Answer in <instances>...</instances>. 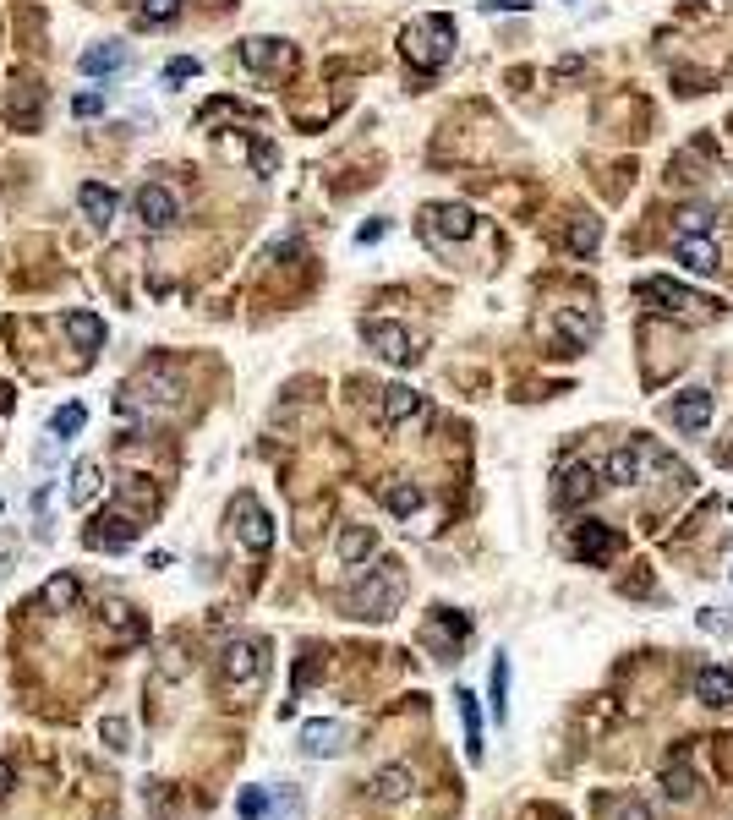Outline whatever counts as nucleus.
I'll use <instances>...</instances> for the list:
<instances>
[{
    "mask_svg": "<svg viewBox=\"0 0 733 820\" xmlns=\"http://www.w3.org/2000/svg\"><path fill=\"white\" fill-rule=\"evenodd\" d=\"M405 602V574L394 558H383V564L367 569V580H356L351 591H345V607H351V618H372V624H383V618H394Z\"/></svg>",
    "mask_w": 733,
    "mask_h": 820,
    "instance_id": "nucleus-1",
    "label": "nucleus"
},
{
    "mask_svg": "<svg viewBox=\"0 0 733 820\" xmlns=\"http://www.w3.org/2000/svg\"><path fill=\"white\" fill-rule=\"evenodd\" d=\"M400 50L411 66H422V72H438V66L455 55V17H444V11H433V17H416L411 28L400 33Z\"/></svg>",
    "mask_w": 733,
    "mask_h": 820,
    "instance_id": "nucleus-2",
    "label": "nucleus"
},
{
    "mask_svg": "<svg viewBox=\"0 0 733 820\" xmlns=\"http://www.w3.org/2000/svg\"><path fill=\"white\" fill-rule=\"evenodd\" d=\"M641 301L651 312H662V318H684V312H701V318H717V301L712 296H695L690 285H679V279H641Z\"/></svg>",
    "mask_w": 733,
    "mask_h": 820,
    "instance_id": "nucleus-3",
    "label": "nucleus"
},
{
    "mask_svg": "<svg viewBox=\"0 0 733 820\" xmlns=\"http://www.w3.org/2000/svg\"><path fill=\"white\" fill-rule=\"evenodd\" d=\"M219 667H225V684H230V689H258V684H263V673H269L263 640L236 635V640L225 646V656H219Z\"/></svg>",
    "mask_w": 733,
    "mask_h": 820,
    "instance_id": "nucleus-4",
    "label": "nucleus"
},
{
    "mask_svg": "<svg viewBox=\"0 0 733 820\" xmlns=\"http://www.w3.org/2000/svg\"><path fill=\"white\" fill-rule=\"evenodd\" d=\"M230 525H236L241 547H252V553H269V547H274V520H269V509H263L252 492H236V503H230Z\"/></svg>",
    "mask_w": 733,
    "mask_h": 820,
    "instance_id": "nucleus-5",
    "label": "nucleus"
},
{
    "mask_svg": "<svg viewBox=\"0 0 733 820\" xmlns=\"http://www.w3.org/2000/svg\"><path fill=\"white\" fill-rule=\"evenodd\" d=\"M132 208H137V225H143L148 236H165V230H170V225H176V219H181V203H176V192H170V186H159V181L137 186Z\"/></svg>",
    "mask_w": 733,
    "mask_h": 820,
    "instance_id": "nucleus-6",
    "label": "nucleus"
},
{
    "mask_svg": "<svg viewBox=\"0 0 733 820\" xmlns=\"http://www.w3.org/2000/svg\"><path fill=\"white\" fill-rule=\"evenodd\" d=\"M422 230L433 246H449V241H471L476 236V214L465 203H433L422 214Z\"/></svg>",
    "mask_w": 733,
    "mask_h": 820,
    "instance_id": "nucleus-7",
    "label": "nucleus"
},
{
    "mask_svg": "<svg viewBox=\"0 0 733 820\" xmlns=\"http://www.w3.org/2000/svg\"><path fill=\"white\" fill-rule=\"evenodd\" d=\"M83 542L93 547V553H126V547L137 542V520H132V514H121V509H104V514H93Z\"/></svg>",
    "mask_w": 733,
    "mask_h": 820,
    "instance_id": "nucleus-8",
    "label": "nucleus"
},
{
    "mask_svg": "<svg viewBox=\"0 0 733 820\" xmlns=\"http://www.w3.org/2000/svg\"><path fill=\"white\" fill-rule=\"evenodd\" d=\"M619 553H624V536L613 531V525H602V520L575 525V558L580 564H608V558H619Z\"/></svg>",
    "mask_w": 733,
    "mask_h": 820,
    "instance_id": "nucleus-9",
    "label": "nucleus"
},
{
    "mask_svg": "<svg viewBox=\"0 0 733 820\" xmlns=\"http://www.w3.org/2000/svg\"><path fill=\"white\" fill-rule=\"evenodd\" d=\"M345 738H351V728L334 717H318V722H301V755L307 760H334L345 749Z\"/></svg>",
    "mask_w": 733,
    "mask_h": 820,
    "instance_id": "nucleus-10",
    "label": "nucleus"
},
{
    "mask_svg": "<svg viewBox=\"0 0 733 820\" xmlns=\"http://www.w3.org/2000/svg\"><path fill=\"white\" fill-rule=\"evenodd\" d=\"M597 487H602L597 465H564V476H558V487H553V503L558 509H586V503L597 498Z\"/></svg>",
    "mask_w": 733,
    "mask_h": 820,
    "instance_id": "nucleus-11",
    "label": "nucleus"
},
{
    "mask_svg": "<svg viewBox=\"0 0 733 820\" xmlns=\"http://www.w3.org/2000/svg\"><path fill=\"white\" fill-rule=\"evenodd\" d=\"M362 334H367V345L378 350V356L389 361V367H411V361H416V339L405 334L400 323H367Z\"/></svg>",
    "mask_w": 733,
    "mask_h": 820,
    "instance_id": "nucleus-12",
    "label": "nucleus"
},
{
    "mask_svg": "<svg viewBox=\"0 0 733 820\" xmlns=\"http://www.w3.org/2000/svg\"><path fill=\"white\" fill-rule=\"evenodd\" d=\"M241 66L274 77V72H290V66H296V50L279 39H241Z\"/></svg>",
    "mask_w": 733,
    "mask_h": 820,
    "instance_id": "nucleus-13",
    "label": "nucleus"
},
{
    "mask_svg": "<svg viewBox=\"0 0 733 820\" xmlns=\"http://www.w3.org/2000/svg\"><path fill=\"white\" fill-rule=\"evenodd\" d=\"M668 421L679 432H690V438H695V432H706V427H712V394H706V389H684L679 400L668 405Z\"/></svg>",
    "mask_w": 733,
    "mask_h": 820,
    "instance_id": "nucleus-14",
    "label": "nucleus"
},
{
    "mask_svg": "<svg viewBox=\"0 0 733 820\" xmlns=\"http://www.w3.org/2000/svg\"><path fill=\"white\" fill-rule=\"evenodd\" d=\"M673 263H684L690 274H717L723 257H717V241L712 236H679L673 241Z\"/></svg>",
    "mask_w": 733,
    "mask_h": 820,
    "instance_id": "nucleus-15",
    "label": "nucleus"
},
{
    "mask_svg": "<svg viewBox=\"0 0 733 820\" xmlns=\"http://www.w3.org/2000/svg\"><path fill=\"white\" fill-rule=\"evenodd\" d=\"M695 700H701V706H712V711L733 706V673H728V667L706 662L701 673H695Z\"/></svg>",
    "mask_w": 733,
    "mask_h": 820,
    "instance_id": "nucleus-16",
    "label": "nucleus"
},
{
    "mask_svg": "<svg viewBox=\"0 0 733 820\" xmlns=\"http://www.w3.org/2000/svg\"><path fill=\"white\" fill-rule=\"evenodd\" d=\"M126 61H132V55H126V44L104 39V44H88L77 66H83L88 77H115V72H126Z\"/></svg>",
    "mask_w": 733,
    "mask_h": 820,
    "instance_id": "nucleus-17",
    "label": "nucleus"
},
{
    "mask_svg": "<svg viewBox=\"0 0 733 820\" xmlns=\"http://www.w3.org/2000/svg\"><path fill=\"white\" fill-rule=\"evenodd\" d=\"M422 416V394L411 389V383H389L383 389V427H400V421Z\"/></svg>",
    "mask_w": 733,
    "mask_h": 820,
    "instance_id": "nucleus-18",
    "label": "nucleus"
},
{
    "mask_svg": "<svg viewBox=\"0 0 733 820\" xmlns=\"http://www.w3.org/2000/svg\"><path fill=\"white\" fill-rule=\"evenodd\" d=\"M641 471H646L641 443H635V449H613V454H608V465H602V482H613V487H635V482H641Z\"/></svg>",
    "mask_w": 733,
    "mask_h": 820,
    "instance_id": "nucleus-19",
    "label": "nucleus"
},
{
    "mask_svg": "<svg viewBox=\"0 0 733 820\" xmlns=\"http://www.w3.org/2000/svg\"><path fill=\"white\" fill-rule=\"evenodd\" d=\"M411 788H416L411 766H383V771H372V799H378V804H400V799H411Z\"/></svg>",
    "mask_w": 733,
    "mask_h": 820,
    "instance_id": "nucleus-20",
    "label": "nucleus"
},
{
    "mask_svg": "<svg viewBox=\"0 0 733 820\" xmlns=\"http://www.w3.org/2000/svg\"><path fill=\"white\" fill-rule=\"evenodd\" d=\"M334 553H340V564H362V558L378 553V531H372V525H345Z\"/></svg>",
    "mask_w": 733,
    "mask_h": 820,
    "instance_id": "nucleus-21",
    "label": "nucleus"
},
{
    "mask_svg": "<svg viewBox=\"0 0 733 820\" xmlns=\"http://www.w3.org/2000/svg\"><path fill=\"white\" fill-rule=\"evenodd\" d=\"M455 706H460V722H465V760L476 766V760H482V706H476L471 689H460Z\"/></svg>",
    "mask_w": 733,
    "mask_h": 820,
    "instance_id": "nucleus-22",
    "label": "nucleus"
},
{
    "mask_svg": "<svg viewBox=\"0 0 733 820\" xmlns=\"http://www.w3.org/2000/svg\"><path fill=\"white\" fill-rule=\"evenodd\" d=\"M553 323L564 328V339H569V350H564V356H575V350H586L591 339H597V318H591V312H575V307H564V312H558Z\"/></svg>",
    "mask_w": 733,
    "mask_h": 820,
    "instance_id": "nucleus-23",
    "label": "nucleus"
},
{
    "mask_svg": "<svg viewBox=\"0 0 733 820\" xmlns=\"http://www.w3.org/2000/svg\"><path fill=\"white\" fill-rule=\"evenodd\" d=\"M61 328H66V339H72L77 350H99L104 345V318H93V312H66Z\"/></svg>",
    "mask_w": 733,
    "mask_h": 820,
    "instance_id": "nucleus-24",
    "label": "nucleus"
},
{
    "mask_svg": "<svg viewBox=\"0 0 733 820\" xmlns=\"http://www.w3.org/2000/svg\"><path fill=\"white\" fill-rule=\"evenodd\" d=\"M77 208H83L93 225H110V219H115V192H110V186H99V181H88L83 192H77Z\"/></svg>",
    "mask_w": 733,
    "mask_h": 820,
    "instance_id": "nucleus-25",
    "label": "nucleus"
},
{
    "mask_svg": "<svg viewBox=\"0 0 733 820\" xmlns=\"http://www.w3.org/2000/svg\"><path fill=\"white\" fill-rule=\"evenodd\" d=\"M77 596H83V585H77L72 574H55V580L39 591V602L50 607V613H72V607H77Z\"/></svg>",
    "mask_w": 733,
    "mask_h": 820,
    "instance_id": "nucleus-26",
    "label": "nucleus"
},
{
    "mask_svg": "<svg viewBox=\"0 0 733 820\" xmlns=\"http://www.w3.org/2000/svg\"><path fill=\"white\" fill-rule=\"evenodd\" d=\"M487 706H493V717H498V722L509 717V656H504V651L493 656V678H487Z\"/></svg>",
    "mask_w": 733,
    "mask_h": 820,
    "instance_id": "nucleus-27",
    "label": "nucleus"
},
{
    "mask_svg": "<svg viewBox=\"0 0 733 820\" xmlns=\"http://www.w3.org/2000/svg\"><path fill=\"white\" fill-rule=\"evenodd\" d=\"M673 230H679V236H712V230H717V219H712V208L684 203L679 214H673Z\"/></svg>",
    "mask_w": 733,
    "mask_h": 820,
    "instance_id": "nucleus-28",
    "label": "nucleus"
},
{
    "mask_svg": "<svg viewBox=\"0 0 733 820\" xmlns=\"http://www.w3.org/2000/svg\"><path fill=\"white\" fill-rule=\"evenodd\" d=\"M383 503H389V514L411 520V514L422 509V487H416V482H389V487H383Z\"/></svg>",
    "mask_w": 733,
    "mask_h": 820,
    "instance_id": "nucleus-29",
    "label": "nucleus"
},
{
    "mask_svg": "<svg viewBox=\"0 0 733 820\" xmlns=\"http://www.w3.org/2000/svg\"><path fill=\"white\" fill-rule=\"evenodd\" d=\"M274 804V788H263V782H252V788L236 793V820H263Z\"/></svg>",
    "mask_w": 733,
    "mask_h": 820,
    "instance_id": "nucleus-30",
    "label": "nucleus"
},
{
    "mask_svg": "<svg viewBox=\"0 0 733 820\" xmlns=\"http://www.w3.org/2000/svg\"><path fill=\"white\" fill-rule=\"evenodd\" d=\"M99 465H93V460H83V465H77V471H72V492H66V498H72L77 503V509H88V503L93 498H99Z\"/></svg>",
    "mask_w": 733,
    "mask_h": 820,
    "instance_id": "nucleus-31",
    "label": "nucleus"
},
{
    "mask_svg": "<svg viewBox=\"0 0 733 820\" xmlns=\"http://www.w3.org/2000/svg\"><path fill=\"white\" fill-rule=\"evenodd\" d=\"M6 115L22 126V132H33L39 126V88H22V93H11V104H6Z\"/></svg>",
    "mask_w": 733,
    "mask_h": 820,
    "instance_id": "nucleus-32",
    "label": "nucleus"
},
{
    "mask_svg": "<svg viewBox=\"0 0 733 820\" xmlns=\"http://www.w3.org/2000/svg\"><path fill=\"white\" fill-rule=\"evenodd\" d=\"M263 820H307V799H301L296 788H274V804Z\"/></svg>",
    "mask_w": 733,
    "mask_h": 820,
    "instance_id": "nucleus-33",
    "label": "nucleus"
},
{
    "mask_svg": "<svg viewBox=\"0 0 733 820\" xmlns=\"http://www.w3.org/2000/svg\"><path fill=\"white\" fill-rule=\"evenodd\" d=\"M597 241H602L597 219H575V225H569V252H575V257H591V252H597Z\"/></svg>",
    "mask_w": 733,
    "mask_h": 820,
    "instance_id": "nucleus-34",
    "label": "nucleus"
},
{
    "mask_svg": "<svg viewBox=\"0 0 733 820\" xmlns=\"http://www.w3.org/2000/svg\"><path fill=\"white\" fill-rule=\"evenodd\" d=\"M99 738H104V749H110V755H126V749H132V728H126V717H104L99 722Z\"/></svg>",
    "mask_w": 733,
    "mask_h": 820,
    "instance_id": "nucleus-35",
    "label": "nucleus"
},
{
    "mask_svg": "<svg viewBox=\"0 0 733 820\" xmlns=\"http://www.w3.org/2000/svg\"><path fill=\"white\" fill-rule=\"evenodd\" d=\"M83 427H88V410L83 405H66V410H55V416H50V432H61V438H77Z\"/></svg>",
    "mask_w": 733,
    "mask_h": 820,
    "instance_id": "nucleus-36",
    "label": "nucleus"
},
{
    "mask_svg": "<svg viewBox=\"0 0 733 820\" xmlns=\"http://www.w3.org/2000/svg\"><path fill=\"white\" fill-rule=\"evenodd\" d=\"M433 624L444 629L449 640H471V618H465V613H455V607H438V613H433Z\"/></svg>",
    "mask_w": 733,
    "mask_h": 820,
    "instance_id": "nucleus-37",
    "label": "nucleus"
},
{
    "mask_svg": "<svg viewBox=\"0 0 733 820\" xmlns=\"http://www.w3.org/2000/svg\"><path fill=\"white\" fill-rule=\"evenodd\" d=\"M66 443H72V438H61V432H44V438H39V449H33V460H39L44 471H50V465H61Z\"/></svg>",
    "mask_w": 733,
    "mask_h": 820,
    "instance_id": "nucleus-38",
    "label": "nucleus"
},
{
    "mask_svg": "<svg viewBox=\"0 0 733 820\" xmlns=\"http://www.w3.org/2000/svg\"><path fill=\"white\" fill-rule=\"evenodd\" d=\"M662 782H668V799H679V804H684V799H695V777H690V766H684V771H679V766H668V771H662Z\"/></svg>",
    "mask_w": 733,
    "mask_h": 820,
    "instance_id": "nucleus-39",
    "label": "nucleus"
},
{
    "mask_svg": "<svg viewBox=\"0 0 733 820\" xmlns=\"http://www.w3.org/2000/svg\"><path fill=\"white\" fill-rule=\"evenodd\" d=\"M143 22H176L181 17V0H143Z\"/></svg>",
    "mask_w": 733,
    "mask_h": 820,
    "instance_id": "nucleus-40",
    "label": "nucleus"
},
{
    "mask_svg": "<svg viewBox=\"0 0 733 820\" xmlns=\"http://www.w3.org/2000/svg\"><path fill=\"white\" fill-rule=\"evenodd\" d=\"M104 110V93H77V99H72V115H83V121H88V115H99Z\"/></svg>",
    "mask_w": 733,
    "mask_h": 820,
    "instance_id": "nucleus-41",
    "label": "nucleus"
},
{
    "mask_svg": "<svg viewBox=\"0 0 733 820\" xmlns=\"http://www.w3.org/2000/svg\"><path fill=\"white\" fill-rule=\"evenodd\" d=\"M252 164H258V175H274V164H279L274 143H258V148H252Z\"/></svg>",
    "mask_w": 733,
    "mask_h": 820,
    "instance_id": "nucleus-42",
    "label": "nucleus"
},
{
    "mask_svg": "<svg viewBox=\"0 0 733 820\" xmlns=\"http://www.w3.org/2000/svg\"><path fill=\"white\" fill-rule=\"evenodd\" d=\"M165 72L176 77V82H181V77H197V61H192V55H176V61H170Z\"/></svg>",
    "mask_w": 733,
    "mask_h": 820,
    "instance_id": "nucleus-43",
    "label": "nucleus"
},
{
    "mask_svg": "<svg viewBox=\"0 0 733 820\" xmlns=\"http://www.w3.org/2000/svg\"><path fill=\"white\" fill-rule=\"evenodd\" d=\"M619 820H651V810H646L641 799H624V804H619Z\"/></svg>",
    "mask_w": 733,
    "mask_h": 820,
    "instance_id": "nucleus-44",
    "label": "nucleus"
},
{
    "mask_svg": "<svg viewBox=\"0 0 733 820\" xmlns=\"http://www.w3.org/2000/svg\"><path fill=\"white\" fill-rule=\"evenodd\" d=\"M531 0H482V11H526Z\"/></svg>",
    "mask_w": 733,
    "mask_h": 820,
    "instance_id": "nucleus-45",
    "label": "nucleus"
},
{
    "mask_svg": "<svg viewBox=\"0 0 733 820\" xmlns=\"http://www.w3.org/2000/svg\"><path fill=\"white\" fill-rule=\"evenodd\" d=\"M17 788V766H11V760H0V793H11Z\"/></svg>",
    "mask_w": 733,
    "mask_h": 820,
    "instance_id": "nucleus-46",
    "label": "nucleus"
},
{
    "mask_svg": "<svg viewBox=\"0 0 733 820\" xmlns=\"http://www.w3.org/2000/svg\"><path fill=\"white\" fill-rule=\"evenodd\" d=\"M383 230H389V225H383V219H378V225H362V230H356V241H362V246H367V241H378V236H383Z\"/></svg>",
    "mask_w": 733,
    "mask_h": 820,
    "instance_id": "nucleus-47",
    "label": "nucleus"
},
{
    "mask_svg": "<svg viewBox=\"0 0 733 820\" xmlns=\"http://www.w3.org/2000/svg\"><path fill=\"white\" fill-rule=\"evenodd\" d=\"M11 405V389H6V383H0V410H6Z\"/></svg>",
    "mask_w": 733,
    "mask_h": 820,
    "instance_id": "nucleus-48",
    "label": "nucleus"
},
{
    "mask_svg": "<svg viewBox=\"0 0 733 820\" xmlns=\"http://www.w3.org/2000/svg\"><path fill=\"white\" fill-rule=\"evenodd\" d=\"M0 509H6V503H0Z\"/></svg>",
    "mask_w": 733,
    "mask_h": 820,
    "instance_id": "nucleus-49",
    "label": "nucleus"
}]
</instances>
